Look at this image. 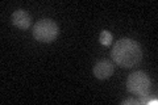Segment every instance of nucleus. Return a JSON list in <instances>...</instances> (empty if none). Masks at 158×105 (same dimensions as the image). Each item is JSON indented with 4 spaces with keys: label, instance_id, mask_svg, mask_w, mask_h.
Wrapping results in <instances>:
<instances>
[{
    "label": "nucleus",
    "instance_id": "1",
    "mask_svg": "<svg viewBox=\"0 0 158 105\" xmlns=\"http://www.w3.org/2000/svg\"><path fill=\"white\" fill-rule=\"evenodd\" d=\"M112 59L116 64L131 68L142 59V49L140 43L131 38H121L113 45Z\"/></svg>",
    "mask_w": 158,
    "mask_h": 105
},
{
    "label": "nucleus",
    "instance_id": "4",
    "mask_svg": "<svg viewBox=\"0 0 158 105\" xmlns=\"http://www.w3.org/2000/svg\"><path fill=\"white\" fill-rule=\"evenodd\" d=\"M92 72L96 79L104 80V79H108L113 74V64L111 63L110 59H102V61H98L95 63Z\"/></svg>",
    "mask_w": 158,
    "mask_h": 105
},
{
    "label": "nucleus",
    "instance_id": "2",
    "mask_svg": "<svg viewBox=\"0 0 158 105\" xmlns=\"http://www.w3.org/2000/svg\"><path fill=\"white\" fill-rule=\"evenodd\" d=\"M33 37L36 41L42 43H50L58 37L59 28L50 18H42L37 21L33 26Z\"/></svg>",
    "mask_w": 158,
    "mask_h": 105
},
{
    "label": "nucleus",
    "instance_id": "3",
    "mask_svg": "<svg viewBox=\"0 0 158 105\" xmlns=\"http://www.w3.org/2000/svg\"><path fill=\"white\" fill-rule=\"evenodd\" d=\"M127 89L133 95L148 96L150 91V78L144 71H136L128 76Z\"/></svg>",
    "mask_w": 158,
    "mask_h": 105
},
{
    "label": "nucleus",
    "instance_id": "5",
    "mask_svg": "<svg viewBox=\"0 0 158 105\" xmlns=\"http://www.w3.org/2000/svg\"><path fill=\"white\" fill-rule=\"evenodd\" d=\"M12 22H13L15 26H17L19 29L25 30V29H28L32 24L31 14H29L27 11H24V9H17V11H15L12 14Z\"/></svg>",
    "mask_w": 158,
    "mask_h": 105
},
{
    "label": "nucleus",
    "instance_id": "6",
    "mask_svg": "<svg viewBox=\"0 0 158 105\" xmlns=\"http://www.w3.org/2000/svg\"><path fill=\"white\" fill-rule=\"evenodd\" d=\"M112 34L108 32V30H103L100 33V36H99V42H100L103 46H110V45L112 43Z\"/></svg>",
    "mask_w": 158,
    "mask_h": 105
},
{
    "label": "nucleus",
    "instance_id": "7",
    "mask_svg": "<svg viewBox=\"0 0 158 105\" xmlns=\"http://www.w3.org/2000/svg\"><path fill=\"white\" fill-rule=\"evenodd\" d=\"M123 105H140V101L138 100H135V99H127L123 101Z\"/></svg>",
    "mask_w": 158,
    "mask_h": 105
}]
</instances>
